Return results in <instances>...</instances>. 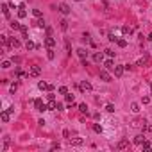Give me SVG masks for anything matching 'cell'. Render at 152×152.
<instances>
[{"mask_svg":"<svg viewBox=\"0 0 152 152\" xmlns=\"http://www.w3.org/2000/svg\"><path fill=\"white\" fill-rule=\"evenodd\" d=\"M107 39H109V41H116L118 38H116V36H114V34H109V36H107Z\"/></svg>","mask_w":152,"mask_h":152,"instance_id":"b9f144b4","label":"cell"},{"mask_svg":"<svg viewBox=\"0 0 152 152\" xmlns=\"http://www.w3.org/2000/svg\"><path fill=\"white\" fill-rule=\"evenodd\" d=\"M63 136H64V138H70V131H66V129H64V131H63Z\"/></svg>","mask_w":152,"mask_h":152,"instance_id":"ee69618b","label":"cell"},{"mask_svg":"<svg viewBox=\"0 0 152 152\" xmlns=\"http://www.w3.org/2000/svg\"><path fill=\"white\" fill-rule=\"evenodd\" d=\"M104 66H106V70H114V61H113L111 57H109L107 61L104 63Z\"/></svg>","mask_w":152,"mask_h":152,"instance_id":"7c38bea8","label":"cell"},{"mask_svg":"<svg viewBox=\"0 0 152 152\" xmlns=\"http://www.w3.org/2000/svg\"><path fill=\"white\" fill-rule=\"evenodd\" d=\"M79 90H81V91H91V84H90L88 81H82L81 86H79Z\"/></svg>","mask_w":152,"mask_h":152,"instance_id":"ba28073f","label":"cell"},{"mask_svg":"<svg viewBox=\"0 0 152 152\" xmlns=\"http://www.w3.org/2000/svg\"><path fill=\"white\" fill-rule=\"evenodd\" d=\"M34 107H36V111H39V113H43V111H47V106H45L43 104V100H41V99H36L34 100Z\"/></svg>","mask_w":152,"mask_h":152,"instance_id":"6da1fadb","label":"cell"},{"mask_svg":"<svg viewBox=\"0 0 152 152\" xmlns=\"http://www.w3.org/2000/svg\"><path fill=\"white\" fill-rule=\"evenodd\" d=\"M59 93H61V95H66V93H68V88H66V86H61V88H59Z\"/></svg>","mask_w":152,"mask_h":152,"instance_id":"d6a6232c","label":"cell"},{"mask_svg":"<svg viewBox=\"0 0 152 152\" xmlns=\"http://www.w3.org/2000/svg\"><path fill=\"white\" fill-rule=\"evenodd\" d=\"M64 100H66L68 104H73V100H75V97H73L72 93H66V95H64Z\"/></svg>","mask_w":152,"mask_h":152,"instance_id":"ac0fdd59","label":"cell"},{"mask_svg":"<svg viewBox=\"0 0 152 152\" xmlns=\"http://www.w3.org/2000/svg\"><path fill=\"white\" fill-rule=\"evenodd\" d=\"M77 54H79L81 59H86V56H88V52H86L84 48H79V50H77Z\"/></svg>","mask_w":152,"mask_h":152,"instance_id":"ffe728a7","label":"cell"},{"mask_svg":"<svg viewBox=\"0 0 152 152\" xmlns=\"http://www.w3.org/2000/svg\"><path fill=\"white\" fill-rule=\"evenodd\" d=\"M122 32H123V34H131V27H122Z\"/></svg>","mask_w":152,"mask_h":152,"instance_id":"e575fe53","label":"cell"},{"mask_svg":"<svg viewBox=\"0 0 152 152\" xmlns=\"http://www.w3.org/2000/svg\"><path fill=\"white\" fill-rule=\"evenodd\" d=\"M145 132H150V134H152V125H147V131Z\"/></svg>","mask_w":152,"mask_h":152,"instance_id":"bcb514c9","label":"cell"},{"mask_svg":"<svg viewBox=\"0 0 152 152\" xmlns=\"http://www.w3.org/2000/svg\"><path fill=\"white\" fill-rule=\"evenodd\" d=\"M59 23H61V30H66V29H68V22H66V20H61Z\"/></svg>","mask_w":152,"mask_h":152,"instance_id":"f1b7e54d","label":"cell"},{"mask_svg":"<svg viewBox=\"0 0 152 152\" xmlns=\"http://www.w3.org/2000/svg\"><path fill=\"white\" fill-rule=\"evenodd\" d=\"M77 2H81V0H77Z\"/></svg>","mask_w":152,"mask_h":152,"instance_id":"c3c4849f","label":"cell"},{"mask_svg":"<svg viewBox=\"0 0 152 152\" xmlns=\"http://www.w3.org/2000/svg\"><path fill=\"white\" fill-rule=\"evenodd\" d=\"M20 32H22V36H23V38H27V27H25V25H22Z\"/></svg>","mask_w":152,"mask_h":152,"instance_id":"836d02e7","label":"cell"},{"mask_svg":"<svg viewBox=\"0 0 152 152\" xmlns=\"http://www.w3.org/2000/svg\"><path fill=\"white\" fill-rule=\"evenodd\" d=\"M116 149H118V150L129 149V140H120V141H118V145H116Z\"/></svg>","mask_w":152,"mask_h":152,"instance_id":"8992f818","label":"cell"},{"mask_svg":"<svg viewBox=\"0 0 152 152\" xmlns=\"http://www.w3.org/2000/svg\"><path fill=\"white\" fill-rule=\"evenodd\" d=\"M16 90H18V82H15V84H11V93H15Z\"/></svg>","mask_w":152,"mask_h":152,"instance_id":"ab89813d","label":"cell"},{"mask_svg":"<svg viewBox=\"0 0 152 152\" xmlns=\"http://www.w3.org/2000/svg\"><path fill=\"white\" fill-rule=\"evenodd\" d=\"M25 16H27L25 7H18V18H25Z\"/></svg>","mask_w":152,"mask_h":152,"instance_id":"e0dca14e","label":"cell"},{"mask_svg":"<svg viewBox=\"0 0 152 152\" xmlns=\"http://www.w3.org/2000/svg\"><path fill=\"white\" fill-rule=\"evenodd\" d=\"M147 63H149V61H147V59H140V61H138V66H145Z\"/></svg>","mask_w":152,"mask_h":152,"instance_id":"f35d334b","label":"cell"},{"mask_svg":"<svg viewBox=\"0 0 152 152\" xmlns=\"http://www.w3.org/2000/svg\"><path fill=\"white\" fill-rule=\"evenodd\" d=\"M102 59H104V54H102V52H95V54H93V61H95V63H100Z\"/></svg>","mask_w":152,"mask_h":152,"instance_id":"9a60e30c","label":"cell"},{"mask_svg":"<svg viewBox=\"0 0 152 152\" xmlns=\"http://www.w3.org/2000/svg\"><path fill=\"white\" fill-rule=\"evenodd\" d=\"M45 47L47 48H54L56 47V39H54L52 36H47V38H45Z\"/></svg>","mask_w":152,"mask_h":152,"instance_id":"3957f363","label":"cell"},{"mask_svg":"<svg viewBox=\"0 0 152 152\" xmlns=\"http://www.w3.org/2000/svg\"><path fill=\"white\" fill-rule=\"evenodd\" d=\"M104 52H106V54H107V56H109V57H113V56H114V52H113V50H111V48H107V50H104Z\"/></svg>","mask_w":152,"mask_h":152,"instance_id":"60d3db41","label":"cell"},{"mask_svg":"<svg viewBox=\"0 0 152 152\" xmlns=\"http://www.w3.org/2000/svg\"><path fill=\"white\" fill-rule=\"evenodd\" d=\"M131 111H132V113H138V111H140V104H138V102H132Z\"/></svg>","mask_w":152,"mask_h":152,"instance_id":"44dd1931","label":"cell"},{"mask_svg":"<svg viewBox=\"0 0 152 152\" xmlns=\"http://www.w3.org/2000/svg\"><path fill=\"white\" fill-rule=\"evenodd\" d=\"M29 73H30L32 77H38L39 73H41V66H38V64H34V66H30V72H29Z\"/></svg>","mask_w":152,"mask_h":152,"instance_id":"5b68a950","label":"cell"},{"mask_svg":"<svg viewBox=\"0 0 152 152\" xmlns=\"http://www.w3.org/2000/svg\"><path fill=\"white\" fill-rule=\"evenodd\" d=\"M106 111H107V113H114V106L113 104H107V106H106Z\"/></svg>","mask_w":152,"mask_h":152,"instance_id":"4dcf8cb0","label":"cell"},{"mask_svg":"<svg viewBox=\"0 0 152 152\" xmlns=\"http://www.w3.org/2000/svg\"><path fill=\"white\" fill-rule=\"evenodd\" d=\"M38 88L41 91H50V84H47V82H43V81H39L38 82Z\"/></svg>","mask_w":152,"mask_h":152,"instance_id":"8fae6325","label":"cell"},{"mask_svg":"<svg viewBox=\"0 0 152 152\" xmlns=\"http://www.w3.org/2000/svg\"><path fill=\"white\" fill-rule=\"evenodd\" d=\"M116 45H118V47H122V48H125L127 47V41L125 39H116Z\"/></svg>","mask_w":152,"mask_h":152,"instance_id":"cb8c5ba5","label":"cell"},{"mask_svg":"<svg viewBox=\"0 0 152 152\" xmlns=\"http://www.w3.org/2000/svg\"><path fill=\"white\" fill-rule=\"evenodd\" d=\"M2 68H6V70H7V68H11V61H4L2 63Z\"/></svg>","mask_w":152,"mask_h":152,"instance_id":"74e56055","label":"cell"},{"mask_svg":"<svg viewBox=\"0 0 152 152\" xmlns=\"http://www.w3.org/2000/svg\"><path fill=\"white\" fill-rule=\"evenodd\" d=\"M32 15H34L36 18H41V11L39 9H32Z\"/></svg>","mask_w":152,"mask_h":152,"instance_id":"1f68e13d","label":"cell"},{"mask_svg":"<svg viewBox=\"0 0 152 152\" xmlns=\"http://www.w3.org/2000/svg\"><path fill=\"white\" fill-rule=\"evenodd\" d=\"M143 141H145V136H143V134L134 136V143H136V145H143Z\"/></svg>","mask_w":152,"mask_h":152,"instance_id":"5bb4252c","label":"cell"},{"mask_svg":"<svg viewBox=\"0 0 152 152\" xmlns=\"http://www.w3.org/2000/svg\"><path fill=\"white\" fill-rule=\"evenodd\" d=\"M113 72H114V75H116V77H122V75H123V72H125V68H123L122 64H118V66H114V70H113Z\"/></svg>","mask_w":152,"mask_h":152,"instance_id":"9c48e42d","label":"cell"},{"mask_svg":"<svg viewBox=\"0 0 152 152\" xmlns=\"http://www.w3.org/2000/svg\"><path fill=\"white\" fill-rule=\"evenodd\" d=\"M2 13H4L6 18H9V6H7V4H2Z\"/></svg>","mask_w":152,"mask_h":152,"instance_id":"d6986e66","label":"cell"},{"mask_svg":"<svg viewBox=\"0 0 152 152\" xmlns=\"http://www.w3.org/2000/svg\"><path fill=\"white\" fill-rule=\"evenodd\" d=\"M90 38H91L90 32H84V34H82V41H90Z\"/></svg>","mask_w":152,"mask_h":152,"instance_id":"d590c367","label":"cell"},{"mask_svg":"<svg viewBox=\"0 0 152 152\" xmlns=\"http://www.w3.org/2000/svg\"><path fill=\"white\" fill-rule=\"evenodd\" d=\"M47 107H48V109H52V111H54V109H57V102H56V99L48 100V106H47Z\"/></svg>","mask_w":152,"mask_h":152,"instance_id":"2e32d148","label":"cell"},{"mask_svg":"<svg viewBox=\"0 0 152 152\" xmlns=\"http://www.w3.org/2000/svg\"><path fill=\"white\" fill-rule=\"evenodd\" d=\"M56 149H61V145H59V143H54V145H52V150H56Z\"/></svg>","mask_w":152,"mask_h":152,"instance_id":"f6af8a7d","label":"cell"},{"mask_svg":"<svg viewBox=\"0 0 152 152\" xmlns=\"http://www.w3.org/2000/svg\"><path fill=\"white\" fill-rule=\"evenodd\" d=\"M93 131L100 134V132H102V125H99V123H93Z\"/></svg>","mask_w":152,"mask_h":152,"instance_id":"83f0119b","label":"cell"},{"mask_svg":"<svg viewBox=\"0 0 152 152\" xmlns=\"http://www.w3.org/2000/svg\"><path fill=\"white\" fill-rule=\"evenodd\" d=\"M150 91H152V84H150Z\"/></svg>","mask_w":152,"mask_h":152,"instance_id":"7dc6e473","label":"cell"},{"mask_svg":"<svg viewBox=\"0 0 152 152\" xmlns=\"http://www.w3.org/2000/svg\"><path fill=\"white\" fill-rule=\"evenodd\" d=\"M9 45H11V48H20V39H16V38H11L9 39Z\"/></svg>","mask_w":152,"mask_h":152,"instance_id":"30bf717a","label":"cell"},{"mask_svg":"<svg viewBox=\"0 0 152 152\" xmlns=\"http://www.w3.org/2000/svg\"><path fill=\"white\" fill-rule=\"evenodd\" d=\"M0 118H2V122H4V123H7L9 120H11V113H9V109H6V111L0 113Z\"/></svg>","mask_w":152,"mask_h":152,"instance_id":"277c9868","label":"cell"},{"mask_svg":"<svg viewBox=\"0 0 152 152\" xmlns=\"http://www.w3.org/2000/svg\"><path fill=\"white\" fill-rule=\"evenodd\" d=\"M141 147H143V150H150V149H152V143H150V141H147V140H145V141H143V145H141Z\"/></svg>","mask_w":152,"mask_h":152,"instance_id":"603a6c76","label":"cell"},{"mask_svg":"<svg viewBox=\"0 0 152 152\" xmlns=\"http://www.w3.org/2000/svg\"><path fill=\"white\" fill-rule=\"evenodd\" d=\"M11 29H13V30H20V29H22V25L18 23V22H11Z\"/></svg>","mask_w":152,"mask_h":152,"instance_id":"7402d4cb","label":"cell"},{"mask_svg":"<svg viewBox=\"0 0 152 152\" xmlns=\"http://www.w3.org/2000/svg\"><path fill=\"white\" fill-rule=\"evenodd\" d=\"M59 11L63 13V15H70V6H68V4H59Z\"/></svg>","mask_w":152,"mask_h":152,"instance_id":"52a82bcc","label":"cell"},{"mask_svg":"<svg viewBox=\"0 0 152 152\" xmlns=\"http://www.w3.org/2000/svg\"><path fill=\"white\" fill-rule=\"evenodd\" d=\"M36 25H38V27H41V29H43V27H47V23H45V20H43V18H38Z\"/></svg>","mask_w":152,"mask_h":152,"instance_id":"d4e9b609","label":"cell"},{"mask_svg":"<svg viewBox=\"0 0 152 152\" xmlns=\"http://www.w3.org/2000/svg\"><path fill=\"white\" fill-rule=\"evenodd\" d=\"M25 47H27V50H32V48H36V45L32 43V41H29L27 39V43H25Z\"/></svg>","mask_w":152,"mask_h":152,"instance_id":"4316f807","label":"cell"},{"mask_svg":"<svg viewBox=\"0 0 152 152\" xmlns=\"http://www.w3.org/2000/svg\"><path fill=\"white\" fill-rule=\"evenodd\" d=\"M79 111L81 113H88V106L86 104H79Z\"/></svg>","mask_w":152,"mask_h":152,"instance_id":"484cf974","label":"cell"},{"mask_svg":"<svg viewBox=\"0 0 152 152\" xmlns=\"http://www.w3.org/2000/svg\"><path fill=\"white\" fill-rule=\"evenodd\" d=\"M100 79L106 81V82H109V81H111V75H109L106 70H100Z\"/></svg>","mask_w":152,"mask_h":152,"instance_id":"4fadbf2b","label":"cell"},{"mask_svg":"<svg viewBox=\"0 0 152 152\" xmlns=\"http://www.w3.org/2000/svg\"><path fill=\"white\" fill-rule=\"evenodd\" d=\"M47 56H48V59H54V56H56V54H54V48H48V54H47Z\"/></svg>","mask_w":152,"mask_h":152,"instance_id":"8d00e7d4","label":"cell"},{"mask_svg":"<svg viewBox=\"0 0 152 152\" xmlns=\"http://www.w3.org/2000/svg\"><path fill=\"white\" fill-rule=\"evenodd\" d=\"M64 47H66V52L68 54H72V47H70V41H68V39H64Z\"/></svg>","mask_w":152,"mask_h":152,"instance_id":"f546056e","label":"cell"},{"mask_svg":"<svg viewBox=\"0 0 152 152\" xmlns=\"http://www.w3.org/2000/svg\"><path fill=\"white\" fill-rule=\"evenodd\" d=\"M141 102H143V104H149V102H150V97H143V99H141Z\"/></svg>","mask_w":152,"mask_h":152,"instance_id":"7bdbcfd3","label":"cell"},{"mask_svg":"<svg viewBox=\"0 0 152 152\" xmlns=\"http://www.w3.org/2000/svg\"><path fill=\"white\" fill-rule=\"evenodd\" d=\"M68 143H70L72 147H81L82 143H84V140H82V138H68Z\"/></svg>","mask_w":152,"mask_h":152,"instance_id":"7a4b0ae2","label":"cell"}]
</instances>
